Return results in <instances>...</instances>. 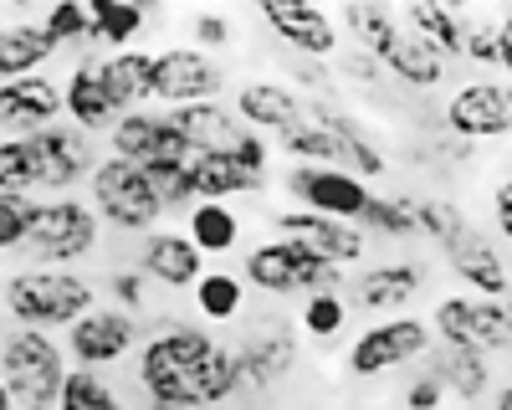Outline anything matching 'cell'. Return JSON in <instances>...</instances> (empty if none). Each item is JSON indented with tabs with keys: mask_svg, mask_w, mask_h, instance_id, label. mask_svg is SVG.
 <instances>
[{
	"mask_svg": "<svg viewBox=\"0 0 512 410\" xmlns=\"http://www.w3.org/2000/svg\"><path fill=\"white\" fill-rule=\"evenodd\" d=\"M226 93V67L200 52L195 41L190 47H164L154 52V98L164 108H190V103H221Z\"/></svg>",
	"mask_w": 512,
	"mask_h": 410,
	"instance_id": "obj_11",
	"label": "cell"
},
{
	"mask_svg": "<svg viewBox=\"0 0 512 410\" xmlns=\"http://www.w3.org/2000/svg\"><path fill=\"white\" fill-rule=\"evenodd\" d=\"M231 359H236V385H241L236 400L241 395H272L292 375V364H297V334L282 318L262 323L231 349Z\"/></svg>",
	"mask_w": 512,
	"mask_h": 410,
	"instance_id": "obj_14",
	"label": "cell"
},
{
	"mask_svg": "<svg viewBox=\"0 0 512 410\" xmlns=\"http://www.w3.org/2000/svg\"><path fill=\"white\" fill-rule=\"evenodd\" d=\"M134 385L159 410H216L236 400V359L200 323L164 318L134 354Z\"/></svg>",
	"mask_w": 512,
	"mask_h": 410,
	"instance_id": "obj_1",
	"label": "cell"
},
{
	"mask_svg": "<svg viewBox=\"0 0 512 410\" xmlns=\"http://www.w3.org/2000/svg\"><path fill=\"white\" fill-rule=\"evenodd\" d=\"M338 21H344L359 36V47L384 72H395L405 88L431 93V88H441V82H446V57L420 31H410L405 16H395L390 6H344V16H338Z\"/></svg>",
	"mask_w": 512,
	"mask_h": 410,
	"instance_id": "obj_3",
	"label": "cell"
},
{
	"mask_svg": "<svg viewBox=\"0 0 512 410\" xmlns=\"http://www.w3.org/2000/svg\"><path fill=\"white\" fill-rule=\"evenodd\" d=\"M349 323V298L344 293H313L303 298V328L313 339H338Z\"/></svg>",
	"mask_w": 512,
	"mask_h": 410,
	"instance_id": "obj_41",
	"label": "cell"
},
{
	"mask_svg": "<svg viewBox=\"0 0 512 410\" xmlns=\"http://www.w3.org/2000/svg\"><path fill=\"white\" fill-rule=\"evenodd\" d=\"M446 134L466 139V144H487V139H507L512 134V82L507 77H472L446 98L441 108Z\"/></svg>",
	"mask_w": 512,
	"mask_h": 410,
	"instance_id": "obj_10",
	"label": "cell"
},
{
	"mask_svg": "<svg viewBox=\"0 0 512 410\" xmlns=\"http://www.w3.org/2000/svg\"><path fill=\"white\" fill-rule=\"evenodd\" d=\"M62 113H67V103H62L57 77L31 72V77H16V82H0V129L36 134V129H52Z\"/></svg>",
	"mask_w": 512,
	"mask_h": 410,
	"instance_id": "obj_20",
	"label": "cell"
},
{
	"mask_svg": "<svg viewBox=\"0 0 512 410\" xmlns=\"http://www.w3.org/2000/svg\"><path fill=\"white\" fill-rule=\"evenodd\" d=\"M425 287V267L420 262H379V267H364L344 293H349V308L359 313H390L400 318V308Z\"/></svg>",
	"mask_w": 512,
	"mask_h": 410,
	"instance_id": "obj_22",
	"label": "cell"
},
{
	"mask_svg": "<svg viewBox=\"0 0 512 410\" xmlns=\"http://www.w3.org/2000/svg\"><path fill=\"white\" fill-rule=\"evenodd\" d=\"M497 41H502V72H507V82H512V11L497 16Z\"/></svg>",
	"mask_w": 512,
	"mask_h": 410,
	"instance_id": "obj_50",
	"label": "cell"
},
{
	"mask_svg": "<svg viewBox=\"0 0 512 410\" xmlns=\"http://www.w3.org/2000/svg\"><path fill=\"white\" fill-rule=\"evenodd\" d=\"M492 410H512V385H502V390H497V400H492Z\"/></svg>",
	"mask_w": 512,
	"mask_h": 410,
	"instance_id": "obj_51",
	"label": "cell"
},
{
	"mask_svg": "<svg viewBox=\"0 0 512 410\" xmlns=\"http://www.w3.org/2000/svg\"><path fill=\"white\" fill-rule=\"evenodd\" d=\"M0 308L11 328H72L82 313L98 308V282L77 267H16L0 282Z\"/></svg>",
	"mask_w": 512,
	"mask_h": 410,
	"instance_id": "obj_2",
	"label": "cell"
},
{
	"mask_svg": "<svg viewBox=\"0 0 512 410\" xmlns=\"http://www.w3.org/2000/svg\"><path fill=\"white\" fill-rule=\"evenodd\" d=\"M338 67H344V77H354V82L364 77V82H369V88H374V82H379V72H384V67H379V62H374V57H369L364 47H359V52H349V57H344V62H338Z\"/></svg>",
	"mask_w": 512,
	"mask_h": 410,
	"instance_id": "obj_49",
	"label": "cell"
},
{
	"mask_svg": "<svg viewBox=\"0 0 512 410\" xmlns=\"http://www.w3.org/2000/svg\"><path fill=\"white\" fill-rule=\"evenodd\" d=\"M431 328L446 349H472V354H512V313L502 298L477 293H451L436 303Z\"/></svg>",
	"mask_w": 512,
	"mask_h": 410,
	"instance_id": "obj_8",
	"label": "cell"
},
{
	"mask_svg": "<svg viewBox=\"0 0 512 410\" xmlns=\"http://www.w3.org/2000/svg\"><path fill=\"white\" fill-rule=\"evenodd\" d=\"M185 236L200 246L205 257L236 252V241H241V216L231 211L226 200H195L190 216H185Z\"/></svg>",
	"mask_w": 512,
	"mask_h": 410,
	"instance_id": "obj_28",
	"label": "cell"
},
{
	"mask_svg": "<svg viewBox=\"0 0 512 410\" xmlns=\"http://www.w3.org/2000/svg\"><path fill=\"white\" fill-rule=\"evenodd\" d=\"M441 400H446V380H441V369L425 359V369L405 385V410H441Z\"/></svg>",
	"mask_w": 512,
	"mask_h": 410,
	"instance_id": "obj_45",
	"label": "cell"
},
{
	"mask_svg": "<svg viewBox=\"0 0 512 410\" xmlns=\"http://www.w3.org/2000/svg\"><path fill=\"white\" fill-rule=\"evenodd\" d=\"M57 52H62V47L47 36L41 16H36V21H6V26H0V82L47 72V62H52Z\"/></svg>",
	"mask_w": 512,
	"mask_h": 410,
	"instance_id": "obj_27",
	"label": "cell"
},
{
	"mask_svg": "<svg viewBox=\"0 0 512 410\" xmlns=\"http://www.w3.org/2000/svg\"><path fill=\"white\" fill-rule=\"evenodd\" d=\"M164 113L180 129V139L190 144L195 159H205V154H236V144L246 139V123L226 103H190V108H164Z\"/></svg>",
	"mask_w": 512,
	"mask_h": 410,
	"instance_id": "obj_24",
	"label": "cell"
},
{
	"mask_svg": "<svg viewBox=\"0 0 512 410\" xmlns=\"http://www.w3.org/2000/svg\"><path fill=\"white\" fill-rule=\"evenodd\" d=\"M149 334L139 328L134 313H123V308H93V313H82L72 328H67V354H72V369H108L128 354H139Z\"/></svg>",
	"mask_w": 512,
	"mask_h": 410,
	"instance_id": "obj_12",
	"label": "cell"
},
{
	"mask_svg": "<svg viewBox=\"0 0 512 410\" xmlns=\"http://www.w3.org/2000/svg\"><path fill=\"white\" fill-rule=\"evenodd\" d=\"M308 103L297 98L282 77H246L236 88V118L251 123V134H287L292 123H303Z\"/></svg>",
	"mask_w": 512,
	"mask_h": 410,
	"instance_id": "obj_23",
	"label": "cell"
},
{
	"mask_svg": "<svg viewBox=\"0 0 512 410\" xmlns=\"http://www.w3.org/2000/svg\"><path fill=\"white\" fill-rule=\"evenodd\" d=\"M190 298L205 323H236L246 313V282H241V272H205Z\"/></svg>",
	"mask_w": 512,
	"mask_h": 410,
	"instance_id": "obj_31",
	"label": "cell"
},
{
	"mask_svg": "<svg viewBox=\"0 0 512 410\" xmlns=\"http://www.w3.org/2000/svg\"><path fill=\"white\" fill-rule=\"evenodd\" d=\"M57 410H128V400H123V390L103 375V369H72L67 385H62Z\"/></svg>",
	"mask_w": 512,
	"mask_h": 410,
	"instance_id": "obj_36",
	"label": "cell"
},
{
	"mask_svg": "<svg viewBox=\"0 0 512 410\" xmlns=\"http://www.w3.org/2000/svg\"><path fill=\"white\" fill-rule=\"evenodd\" d=\"M492 221H497L502 241H512V175L492 185Z\"/></svg>",
	"mask_w": 512,
	"mask_h": 410,
	"instance_id": "obj_48",
	"label": "cell"
},
{
	"mask_svg": "<svg viewBox=\"0 0 512 410\" xmlns=\"http://www.w3.org/2000/svg\"><path fill=\"white\" fill-rule=\"evenodd\" d=\"M108 154L118 159H134V164H159V159H195L190 144L180 139V129L169 123V113L159 108H139V113H123L108 134Z\"/></svg>",
	"mask_w": 512,
	"mask_h": 410,
	"instance_id": "obj_19",
	"label": "cell"
},
{
	"mask_svg": "<svg viewBox=\"0 0 512 410\" xmlns=\"http://www.w3.org/2000/svg\"><path fill=\"white\" fill-rule=\"evenodd\" d=\"M103 287H108L113 308H123V313H139L144 298H149V277H144L139 267H113V272L103 277Z\"/></svg>",
	"mask_w": 512,
	"mask_h": 410,
	"instance_id": "obj_43",
	"label": "cell"
},
{
	"mask_svg": "<svg viewBox=\"0 0 512 410\" xmlns=\"http://www.w3.org/2000/svg\"><path fill=\"white\" fill-rule=\"evenodd\" d=\"M88 200H93V211L103 216V226H113L123 236H149L164 221V200L154 195L144 164L118 159V154H103V164L88 180Z\"/></svg>",
	"mask_w": 512,
	"mask_h": 410,
	"instance_id": "obj_7",
	"label": "cell"
},
{
	"mask_svg": "<svg viewBox=\"0 0 512 410\" xmlns=\"http://www.w3.org/2000/svg\"><path fill=\"white\" fill-rule=\"evenodd\" d=\"M436 349V334H431V323L415 318V313H400V318H379L369 323L364 334L349 344V375L359 380H379V375H390V369L400 364H415Z\"/></svg>",
	"mask_w": 512,
	"mask_h": 410,
	"instance_id": "obj_9",
	"label": "cell"
},
{
	"mask_svg": "<svg viewBox=\"0 0 512 410\" xmlns=\"http://www.w3.org/2000/svg\"><path fill=\"white\" fill-rule=\"evenodd\" d=\"M0 410H16V400H11V390H6V380H0Z\"/></svg>",
	"mask_w": 512,
	"mask_h": 410,
	"instance_id": "obj_52",
	"label": "cell"
},
{
	"mask_svg": "<svg viewBox=\"0 0 512 410\" xmlns=\"http://www.w3.org/2000/svg\"><path fill=\"white\" fill-rule=\"evenodd\" d=\"M41 26H47V36L57 41V47H82L93 52V6L88 0H57V6L41 11Z\"/></svg>",
	"mask_w": 512,
	"mask_h": 410,
	"instance_id": "obj_37",
	"label": "cell"
},
{
	"mask_svg": "<svg viewBox=\"0 0 512 410\" xmlns=\"http://www.w3.org/2000/svg\"><path fill=\"white\" fill-rule=\"evenodd\" d=\"M36 154H41V180H47V195H77V185H88L93 170L103 164L98 139L72 129V123H52V129L31 134Z\"/></svg>",
	"mask_w": 512,
	"mask_h": 410,
	"instance_id": "obj_15",
	"label": "cell"
},
{
	"mask_svg": "<svg viewBox=\"0 0 512 410\" xmlns=\"http://www.w3.org/2000/svg\"><path fill=\"white\" fill-rule=\"evenodd\" d=\"M277 149H282L292 164H328V170H344V144H338L323 123H313V118L292 123V129L277 139Z\"/></svg>",
	"mask_w": 512,
	"mask_h": 410,
	"instance_id": "obj_35",
	"label": "cell"
},
{
	"mask_svg": "<svg viewBox=\"0 0 512 410\" xmlns=\"http://www.w3.org/2000/svg\"><path fill=\"white\" fill-rule=\"evenodd\" d=\"M231 159L241 164V170H246L256 185L267 190V170H272V144H267V134H251V129H246V139L236 144V154H231Z\"/></svg>",
	"mask_w": 512,
	"mask_h": 410,
	"instance_id": "obj_46",
	"label": "cell"
},
{
	"mask_svg": "<svg viewBox=\"0 0 512 410\" xmlns=\"http://www.w3.org/2000/svg\"><path fill=\"white\" fill-rule=\"evenodd\" d=\"M436 369H441V380H446V395H456V400H482L487 390H492V364H487V354H472V349H431L425 354Z\"/></svg>",
	"mask_w": 512,
	"mask_h": 410,
	"instance_id": "obj_29",
	"label": "cell"
},
{
	"mask_svg": "<svg viewBox=\"0 0 512 410\" xmlns=\"http://www.w3.org/2000/svg\"><path fill=\"white\" fill-rule=\"evenodd\" d=\"M67 375V344H57L41 328H11L0 339V380H6L16 410H57Z\"/></svg>",
	"mask_w": 512,
	"mask_h": 410,
	"instance_id": "obj_5",
	"label": "cell"
},
{
	"mask_svg": "<svg viewBox=\"0 0 512 410\" xmlns=\"http://www.w3.org/2000/svg\"><path fill=\"white\" fill-rule=\"evenodd\" d=\"M0 190L6 195H41V154L31 144V134H6L0 139Z\"/></svg>",
	"mask_w": 512,
	"mask_h": 410,
	"instance_id": "obj_32",
	"label": "cell"
},
{
	"mask_svg": "<svg viewBox=\"0 0 512 410\" xmlns=\"http://www.w3.org/2000/svg\"><path fill=\"white\" fill-rule=\"evenodd\" d=\"M134 267H139L149 282L185 293V287H195V282L205 277V252H200L185 231H164V226H159V231H149V236L139 241Z\"/></svg>",
	"mask_w": 512,
	"mask_h": 410,
	"instance_id": "obj_21",
	"label": "cell"
},
{
	"mask_svg": "<svg viewBox=\"0 0 512 410\" xmlns=\"http://www.w3.org/2000/svg\"><path fill=\"white\" fill-rule=\"evenodd\" d=\"M256 16H262V26L272 36H282L297 57H313V62L338 57V21L323 6H308V0H267Z\"/></svg>",
	"mask_w": 512,
	"mask_h": 410,
	"instance_id": "obj_18",
	"label": "cell"
},
{
	"mask_svg": "<svg viewBox=\"0 0 512 410\" xmlns=\"http://www.w3.org/2000/svg\"><path fill=\"white\" fill-rule=\"evenodd\" d=\"M502 303H507V313H512V293H507V298H502Z\"/></svg>",
	"mask_w": 512,
	"mask_h": 410,
	"instance_id": "obj_53",
	"label": "cell"
},
{
	"mask_svg": "<svg viewBox=\"0 0 512 410\" xmlns=\"http://www.w3.org/2000/svg\"><path fill=\"white\" fill-rule=\"evenodd\" d=\"M62 103H67V123L82 134H113V123H118V108L108 103L103 93V77H98V57L88 52L67 77H62Z\"/></svg>",
	"mask_w": 512,
	"mask_h": 410,
	"instance_id": "obj_25",
	"label": "cell"
},
{
	"mask_svg": "<svg viewBox=\"0 0 512 410\" xmlns=\"http://www.w3.org/2000/svg\"><path fill=\"white\" fill-rule=\"evenodd\" d=\"M98 77H103V93L118 108V118L154 103V52H139V47L108 52V57H98Z\"/></svg>",
	"mask_w": 512,
	"mask_h": 410,
	"instance_id": "obj_26",
	"label": "cell"
},
{
	"mask_svg": "<svg viewBox=\"0 0 512 410\" xmlns=\"http://www.w3.org/2000/svg\"><path fill=\"white\" fill-rule=\"evenodd\" d=\"M190 36H195L200 52H221V47H231V41H236V26H231L221 11H200V16L190 21Z\"/></svg>",
	"mask_w": 512,
	"mask_h": 410,
	"instance_id": "obj_47",
	"label": "cell"
},
{
	"mask_svg": "<svg viewBox=\"0 0 512 410\" xmlns=\"http://www.w3.org/2000/svg\"><path fill=\"white\" fill-rule=\"evenodd\" d=\"M472 67H482V77L492 67H502V41H497V21L492 16H466V52H461Z\"/></svg>",
	"mask_w": 512,
	"mask_h": 410,
	"instance_id": "obj_42",
	"label": "cell"
},
{
	"mask_svg": "<svg viewBox=\"0 0 512 410\" xmlns=\"http://www.w3.org/2000/svg\"><path fill=\"white\" fill-rule=\"evenodd\" d=\"M287 195L297 200V211H318V216H333V221H364L374 190L349 175V170H328V164H292L287 170Z\"/></svg>",
	"mask_w": 512,
	"mask_h": 410,
	"instance_id": "obj_13",
	"label": "cell"
},
{
	"mask_svg": "<svg viewBox=\"0 0 512 410\" xmlns=\"http://www.w3.org/2000/svg\"><path fill=\"white\" fill-rule=\"evenodd\" d=\"M405 26L420 31L446 62L466 52V16L451 11V6H410V11H405Z\"/></svg>",
	"mask_w": 512,
	"mask_h": 410,
	"instance_id": "obj_34",
	"label": "cell"
},
{
	"mask_svg": "<svg viewBox=\"0 0 512 410\" xmlns=\"http://www.w3.org/2000/svg\"><path fill=\"white\" fill-rule=\"evenodd\" d=\"M190 185H195V200H231V195H256L262 190L231 154L190 159Z\"/></svg>",
	"mask_w": 512,
	"mask_h": 410,
	"instance_id": "obj_30",
	"label": "cell"
},
{
	"mask_svg": "<svg viewBox=\"0 0 512 410\" xmlns=\"http://www.w3.org/2000/svg\"><path fill=\"white\" fill-rule=\"evenodd\" d=\"M272 231L297 241V246H308L313 257L333 262V267H354L364 252H369V236L364 226L354 221H333V216H318V211H277L272 216Z\"/></svg>",
	"mask_w": 512,
	"mask_h": 410,
	"instance_id": "obj_17",
	"label": "cell"
},
{
	"mask_svg": "<svg viewBox=\"0 0 512 410\" xmlns=\"http://www.w3.org/2000/svg\"><path fill=\"white\" fill-rule=\"evenodd\" d=\"M88 6H93V41L98 47H113V52H128L134 36L149 26V11L128 6V0H88Z\"/></svg>",
	"mask_w": 512,
	"mask_h": 410,
	"instance_id": "obj_33",
	"label": "cell"
},
{
	"mask_svg": "<svg viewBox=\"0 0 512 410\" xmlns=\"http://www.w3.org/2000/svg\"><path fill=\"white\" fill-rule=\"evenodd\" d=\"M415 221H420V236H431V241H446L466 216L456 211L451 200H415Z\"/></svg>",
	"mask_w": 512,
	"mask_h": 410,
	"instance_id": "obj_44",
	"label": "cell"
},
{
	"mask_svg": "<svg viewBox=\"0 0 512 410\" xmlns=\"http://www.w3.org/2000/svg\"><path fill=\"white\" fill-rule=\"evenodd\" d=\"M241 282L267 298H313V293H344L349 287L344 267L313 257L308 246H297L287 236H267V241L246 246Z\"/></svg>",
	"mask_w": 512,
	"mask_h": 410,
	"instance_id": "obj_4",
	"label": "cell"
},
{
	"mask_svg": "<svg viewBox=\"0 0 512 410\" xmlns=\"http://www.w3.org/2000/svg\"><path fill=\"white\" fill-rule=\"evenodd\" d=\"M103 241V216L93 211V200L82 195H41L36 221L26 236V257L36 267H77L98 252Z\"/></svg>",
	"mask_w": 512,
	"mask_h": 410,
	"instance_id": "obj_6",
	"label": "cell"
},
{
	"mask_svg": "<svg viewBox=\"0 0 512 410\" xmlns=\"http://www.w3.org/2000/svg\"><path fill=\"white\" fill-rule=\"evenodd\" d=\"M144 410H159V405H144Z\"/></svg>",
	"mask_w": 512,
	"mask_h": 410,
	"instance_id": "obj_54",
	"label": "cell"
},
{
	"mask_svg": "<svg viewBox=\"0 0 512 410\" xmlns=\"http://www.w3.org/2000/svg\"><path fill=\"white\" fill-rule=\"evenodd\" d=\"M441 252H446V267L456 272V282L466 287V293H477V298H507L512 293V272H507L502 252L492 246V236L482 226L461 221L441 241Z\"/></svg>",
	"mask_w": 512,
	"mask_h": 410,
	"instance_id": "obj_16",
	"label": "cell"
},
{
	"mask_svg": "<svg viewBox=\"0 0 512 410\" xmlns=\"http://www.w3.org/2000/svg\"><path fill=\"white\" fill-rule=\"evenodd\" d=\"M36 200L41 195H6L0 190V257L26 252V236H31V221H36Z\"/></svg>",
	"mask_w": 512,
	"mask_h": 410,
	"instance_id": "obj_40",
	"label": "cell"
},
{
	"mask_svg": "<svg viewBox=\"0 0 512 410\" xmlns=\"http://www.w3.org/2000/svg\"><path fill=\"white\" fill-rule=\"evenodd\" d=\"M364 231H379V236H420V221H415V195H374L369 200V211L359 221Z\"/></svg>",
	"mask_w": 512,
	"mask_h": 410,
	"instance_id": "obj_39",
	"label": "cell"
},
{
	"mask_svg": "<svg viewBox=\"0 0 512 410\" xmlns=\"http://www.w3.org/2000/svg\"><path fill=\"white\" fill-rule=\"evenodd\" d=\"M144 175H149L154 195L164 200V216H190V205H195L190 159H159V164H144Z\"/></svg>",
	"mask_w": 512,
	"mask_h": 410,
	"instance_id": "obj_38",
	"label": "cell"
}]
</instances>
